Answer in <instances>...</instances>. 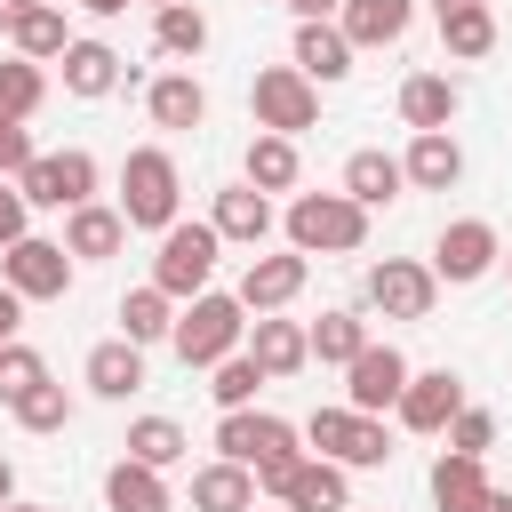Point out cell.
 Returning <instances> with one entry per match:
<instances>
[{"label":"cell","mask_w":512,"mask_h":512,"mask_svg":"<svg viewBox=\"0 0 512 512\" xmlns=\"http://www.w3.org/2000/svg\"><path fill=\"white\" fill-rule=\"evenodd\" d=\"M280 232H288V248H304V256H360L368 248V208L336 184V192H296L288 208H280Z\"/></svg>","instance_id":"7a4b0ae2"},{"label":"cell","mask_w":512,"mask_h":512,"mask_svg":"<svg viewBox=\"0 0 512 512\" xmlns=\"http://www.w3.org/2000/svg\"><path fill=\"white\" fill-rule=\"evenodd\" d=\"M280 504H288V512H344V504H352V472L328 464V456H304V464L288 472Z\"/></svg>","instance_id":"f1b7e54d"},{"label":"cell","mask_w":512,"mask_h":512,"mask_svg":"<svg viewBox=\"0 0 512 512\" xmlns=\"http://www.w3.org/2000/svg\"><path fill=\"white\" fill-rule=\"evenodd\" d=\"M240 176H248L256 192H296V176H304V152H296V136H272V128H256V136H248V152H240Z\"/></svg>","instance_id":"4dcf8cb0"},{"label":"cell","mask_w":512,"mask_h":512,"mask_svg":"<svg viewBox=\"0 0 512 512\" xmlns=\"http://www.w3.org/2000/svg\"><path fill=\"white\" fill-rule=\"evenodd\" d=\"M208 224L224 232V248H248V256H256V248L272 240V224H280V216H272V192H256V184L240 176V184H224V192H216Z\"/></svg>","instance_id":"ac0fdd59"},{"label":"cell","mask_w":512,"mask_h":512,"mask_svg":"<svg viewBox=\"0 0 512 512\" xmlns=\"http://www.w3.org/2000/svg\"><path fill=\"white\" fill-rule=\"evenodd\" d=\"M432 24H440L448 64H480L496 48V8L488 0H432Z\"/></svg>","instance_id":"603a6c76"},{"label":"cell","mask_w":512,"mask_h":512,"mask_svg":"<svg viewBox=\"0 0 512 512\" xmlns=\"http://www.w3.org/2000/svg\"><path fill=\"white\" fill-rule=\"evenodd\" d=\"M248 504H264L248 464H232V456H208V464H192V512H248Z\"/></svg>","instance_id":"83f0119b"},{"label":"cell","mask_w":512,"mask_h":512,"mask_svg":"<svg viewBox=\"0 0 512 512\" xmlns=\"http://www.w3.org/2000/svg\"><path fill=\"white\" fill-rule=\"evenodd\" d=\"M264 384H272V376L256 368V352H248V344H240L232 360H216V368H208V400H216V416H224V408H256V392H264Z\"/></svg>","instance_id":"8d00e7d4"},{"label":"cell","mask_w":512,"mask_h":512,"mask_svg":"<svg viewBox=\"0 0 512 512\" xmlns=\"http://www.w3.org/2000/svg\"><path fill=\"white\" fill-rule=\"evenodd\" d=\"M216 456L248 464V472H256V496L280 504L288 472H296L312 448H304V424H288V416H272V408H224V416H216Z\"/></svg>","instance_id":"6da1fadb"},{"label":"cell","mask_w":512,"mask_h":512,"mask_svg":"<svg viewBox=\"0 0 512 512\" xmlns=\"http://www.w3.org/2000/svg\"><path fill=\"white\" fill-rule=\"evenodd\" d=\"M408 376H416V368H408V352L368 336V344H360V360L344 368V400H352V408H368V416H384V408H400Z\"/></svg>","instance_id":"4fadbf2b"},{"label":"cell","mask_w":512,"mask_h":512,"mask_svg":"<svg viewBox=\"0 0 512 512\" xmlns=\"http://www.w3.org/2000/svg\"><path fill=\"white\" fill-rule=\"evenodd\" d=\"M504 272H512V248H504Z\"/></svg>","instance_id":"db71d44e"},{"label":"cell","mask_w":512,"mask_h":512,"mask_svg":"<svg viewBox=\"0 0 512 512\" xmlns=\"http://www.w3.org/2000/svg\"><path fill=\"white\" fill-rule=\"evenodd\" d=\"M456 408H464V376H456V368H416L392 416H400V432H416V440H440V432L456 424Z\"/></svg>","instance_id":"5bb4252c"},{"label":"cell","mask_w":512,"mask_h":512,"mask_svg":"<svg viewBox=\"0 0 512 512\" xmlns=\"http://www.w3.org/2000/svg\"><path fill=\"white\" fill-rule=\"evenodd\" d=\"M360 344H368V320H360L352 304H328V312L312 320V360H320V368H352Z\"/></svg>","instance_id":"836d02e7"},{"label":"cell","mask_w":512,"mask_h":512,"mask_svg":"<svg viewBox=\"0 0 512 512\" xmlns=\"http://www.w3.org/2000/svg\"><path fill=\"white\" fill-rule=\"evenodd\" d=\"M304 448L328 456V464H344V472H384V464H392L384 416H368V408H352V400L312 408V416H304Z\"/></svg>","instance_id":"5b68a950"},{"label":"cell","mask_w":512,"mask_h":512,"mask_svg":"<svg viewBox=\"0 0 512 512\" xmlns=\"http://www.w3.org/2000/svg\"><path fill=\"white\" fill-rule=\"evenodd\" d=\"M336 8H344V0H288V16H296V24H312V16H336Z\"/></svg>","instance_id":"f6af8a7d"},{"label":"cell","mask_w":512,"mask_h":512,"mask_svg":"<svg viewBox=\"0 0 512 512\" xmlns=\"http://www.w3.org/2000/svg\"><path fill=\"white\" fill-rule=\"evenodd\" d=\"M456 112H464V88H456L448 72H408V80H400V120H408V136H416V128H456Z\"/></svg>","instance_id":"4316f807"},{"label":"cell","mask_w":512,"mask_h":512,"mask_svg":"<svg viewBox=\"0 0 512 512\" xmlns=\"http://www.w3.org/2000/svg\"><path fill=\"white\" fill-rule=\"evenodd\" d=\"M64 248H72L80 264H112V256L128 248L120 200H80V208H64Z\"/></svg>","instance_id":"ffe728a7"},{"label":"cell","mask_w":512,"mask_h":512,"mask_svg":"<svg viewBox=\"0 0 512 512\" xmlns=\"http://www.w3.org/2000/svg\"><path fill=\"white\" fill-rule=\"evenodd\" d=\"M32 8H40V0H0V32H16V24L32 16Z\"/></svg>","instance_id":"bcb514c9"},{"label":"cell","mask_w":512,"mask_h":512,"mask_svg":"<svg viewBox=\"0 0 512 512\" xmlns=\"http://www.w3.org/2000/svg\"><path fill=\"white\" fill-rule=\"evenodd\" d=\"M368 312H384V320H432V304H440V272L424 264V256H384V264H368Z\"/></svg>","instance_id":"30bf717a"},{"label":"cell","mask_w":512,"mask_h":512,"mask_svg":"<svg viewBox=\"0 0 512 512\" xmlns=\"http://www.w3.org/2000/svg\"><path fill=\"white\" fill-rule=\"evenodd\" d=\"M344 512H360V504H344Z\"/></svg>","instance_id":"11a10c76"},{"label":"cell","mask_w":512,"mask_h":512,"mask_svg":"<svg viewBox=\"0 0 512 512\" xmlns=\"http://www.w3.org/2000/svg\"><path fill=\"white\" fill-rule=\"evenodd\" d=\"M136 8H168V0H136Z\"/></svg>","instance_id":"f5cc1de1"},{"label":"cell","mask_w":512,"mask_h":512,"mask_svg":"<svg viewBox=\"0 0 512 512\" xmlns=\"http://www.w3.org/2000/svg\"><path fill=\"white\" fill-rule=\"evenodd\" d=\"M144 112H152L160 136H192V128H208V88H200V72L176 64V72L144 80Z\"/></svg>","instance_id":"2e32d148"},{"label":"cell","mask_w":512,"mask_h":512,"mask_svg":"<svg viewBox=\"0 0 512 512\" xmlns=\"http://www.w3.org/2000/svg\"><path fill=\"white\" fill-rule=\"evenodd\" d=\"M56 72H64V96H80V104H96V96H112V88L136 80V64H128L112 40H88V32L56 56Z\"/></svg>","instance_id":"9a60e30c"},{"label":"cell","mask_w":512,"mask_h":512,"mask_svg":"<svg viewBox=\"0 0 512 512\" xmlns=\"http://www.w3.org/2000/svg\"><path fill=\"white\" fill-rule=\"evenodd\" d=\"M216 256H224V232L208 216H176L152 248V288H168L176 304H192L208 280H216Z\"/></svg>","instance_id":"8992f818"},{"label":"cell","mask_w":512,"mask_h":512,"mask_svg":"<svg viewBox=\"0 0 512 512\" xmlns=\"http://www.w3.org/2000/svg\"><path fill=\"white\" fill-rule=\"evenodd\" d=\"M344 192L376 216V208H392L400 192H408V168H400V152H384V144H360L352 160H344Z\"/></svg>","instance_id":"484cf974"},{"label":"cell","mask_w":512,"mask_h":512,"mask_svg":"<svg viewBox=\"0 0 512 512\" xmlns=\"http://www.w3.org/2000/svg\"><path fill=\"white\" fill-rule=\"evenodd\" d=\"M440 440H448V448H464V456H488V448H496V416L464 400V408H456V424H448Z\"/></svg>","instance_id":"60d3db41"},{"label":"cell","mask_w":512,"mask_h":512,"mask_svg":"<svg viewBox=\"0 0 512 512\" xmlns=\"http://www.w3.org/2000/svg\"><path fill=\"white\" fill-rule=\"evenodd\" d=\"M0 512H56V504H24V496H16V504H0Z\"/></svg>","instance_id":"f907efd6"},{"label":"cell","mask_w":512,"mask_h":512,"mask_svg":"<svg viewBox=\"0 0 512 512\" xmlns=\"http://www.w3.org/2000/svg\"><path fill=\"white\" fill-rule=\"evenodd\" d=\"M120 216H128V232H168L184 216V168L168 144H136L120 160Z\"/></svg>","instance_id":"3957f363"},{"label":"cell","mask_w":512,"mask_h":512,"mask_svg":"<svg viewBox=\"0 0 512 512\" xmlns=\"http://www.w3.org/2000/svg\"><path fill=\"white\" fill-rule=\"evenodd\" d=\"M248 112L272 136H304V128H320V80H304L296 64H264L248 80Z\"/></svg>","instance_id":"ba28073f"},{"label":"cell","mask_w":512,"mask_h":512,"mask_svg":"<svg viewBox=\"0 0 512 512\" xmlns=\"http://www.w3.org/2000/svg\"><path fill=\"white\" fill-rule=\"evenodd\" d=\"M40 376H48L40 344H24V336H16V344H0V408H8V400H24Z\"/></svg>","instance_id":"ab89813d"},{"label":"cell","mask_w":512,"mask_h":512,"mask_svg":"<svg viewBox=\"0 0 512 512\" xmlns=\"http://www.w3.org/2000/svg\"><path fill=\"white\" fill-rule=\"evenodd\" d=\"M248 344V304L240 296H224V288H200L192 304H176V336H168V352L184 360V368H216V360H232Z\"/></svg>","instance_id":"277c9868"},{"label":"cell","mask_w":512,"mask_h":512,"mask_svg":"<svg viewBox=\"0 0 512 512\" xmlns=\"http://www.w3.org/2000/svg\"><path fill=\"white\" fill-rule=\"evenodd\" d=\"M400 168H408V192H456V184H464V144H456V128H416L408 152H400Z\"/></svg>","instance_id":"d6986e66"},{"label":"cell","mask_w":512,"mask_h":512,"mask_svg":"<svg viewBox=\"0 0 512 512\" xmlns=\"http://www.w3.org/2000/svg\"><path fill=\"white\" fill-rule=\"evenodd\" d=\"M424 264L440 272V288H472V280H488V272L504 264V232H496L488 216H448Z\"/></svg>","instance_id":"9c48e42d"},{"label":"cell","mask_w":512,"mask_h":512,"mask_svg":"<svg viewBox=\"0 0 512 512\" xmlns=\"http://www.w3.org/2000/svg\"><path fill=\"white\" fill-rule=\"evenodd\" d=\"M424 488H432V512H480L496 480H488V456L440 448V456H432V472H424Z\"/></svg>","instance_id":"7402d4cb"},{"label":"cell","mask_w":512,"mask_h":512,"mask_svg":"<svg viewBox=\"0 0 512 512\" xmlns=\"http://www.w3.org/2000/svg\"><path fill=\"white\" fill-rule=\"evenodd\" d=\"M80 384H88L96 400H128V392H144V344H128V336H104V344H88V360H80Z\"/></svg>","instance_id":"cb8c5ba5"},{"label":"cell","mask_w":512,"mask_h":512,"mask_svg":"<svg viewBox=\"0 0 512 512\" xmlns=\"http://www.w3.org/2000/svg\"><path fill=\"white\" fill-rule=\"evenodd\" d=\"M304 280H312V256H304V248H256L232 296H240L248 312H288V304L304 296Z\"/></svg>","instance_id":"7c38bea8"},{"label":"cell","mask_w":512,"mask_h":512,"mask_svg":"<svg viewBox=\"0 0 512 512\" xmlns=\"http://www.w3.org/2000/svg\"><path fill=\"white\" fill-rule=\"evenodd\" d=\"M352 40H344V24L336 16H312V24H296V40H288V64L304 72V80H320V88H336V80H352Z\"/></svg>","instance_id":"e0dca14e"},{"label":"cell","mask_w":512,"mask_h":512,"mask_svg":"<svg viewBox=\"0 0 512 512\" xmlns=\"http://www.w3.org/2000/svg\"><path fill=\"white\" fill-rule=\"evenodd\" d=\"M480 512H512V488H488V504Z\"/></svg>","instance_id":"681fc988"},{"label":"cell","mask_w":512,"mask_h":512,"mask_svg":"<svg viewBox=\"0 0 512 512\" xmlns=\"http://www.w3.org/2000/svg\"><path fill=\"white\" fill-rule=\"evenodd\" d=\"M120 336H128V344H144V352H152V344H168V336H176V296H168V288H152V280H144V288H128V296H120Z\"/></svg>","instance_id":"d6a6232c"},{"label":"cell","mask_w":512,"mask_h":512,"mask_svg":"<svg viewBox=\"0 0 512 512\" xmlns=\"http://www.w3.org/2000/svg\"><path fill=\"white\" fill-rule=\"evenodd\" d=\"M336 24H344V40H352L360 56H368V48H400L408 24H416V0H344Z\"/></svg>","instance_id":"d4e9b609"},{"label":"cell","mask_w":512,"mask_h":512,"mask_svg":"<svg viewBox=\"0 0 512 512\" xmlns=\"http://www.w3.org/2000/svg\"><path fill=\"white\" fill-rule=\"evenodd\" d=\"M0 280H8L24 304H64L72 280H80V256H72L64 240H48V232H24V240L0 248Z\"/></svg>","instance_id":"52a82bcc"},{"label":"cell","mask_w":512,"mask_h":512,"mask_svg":"<svg viewBox=\"0 0 512 512\" xmlns=\"http://www.w3.org/2000/svg\"><path fill=\"white\" fill-rule=\"evenodd\" d=\"M104 512H176V488H168V472L120 456V464L104 472Z\"/></svg>","instance_id":"f546056e"},{"label":"cell","mask_w":512,"mask_h":512,"mask_svg":"<svg viewBox=\"0 0 512 512\" xmlns=\"http://www.w3.org/2000/svg\"><path fill=\"white\" fill-rule=\"evenodd\" d=\"M88 16H128V0H80Z\"/></svg>","instance_id":"c3c4849f"},{"label":"cell","mask_w":512,"mask_h":512,"mask_svg":"<svg viewBox=\"0 0 512 512\" xmlns=\"http://www.w3.org/2000/svg\"><path fill=\"white\" fill-rule=\"evenodd\" d=\"M32 232V200H24V184L16 176H0V248L8 240H24Z\"/></svg>","instance_id":"7bdbcfd3"},{"label":"cell","mask_w":512,"mask_h":512,"mask_svg":"<svg viewBox=\"0 0 512 512\" xmlns=\"http://www.w3.org/2000/svg\"><path fill=\"white\" fill-rule=\"evenodd\" d=\"M96 176H104V168H96V152H88V144H64V152H40L16 184H24V200H32V208H56V216H64V208L96 200Z\"/></svg>","instance_id":"8fae6325"},{"label":"cell","mask_w":512,"mask_h":512,"mask_svg":"<svg viewBox=\"0 0 512 512\" xmlns=\"http://www.w3.org/2000/svg\"><path fill=\"white\" fill-rule=\"evenodd\" d=\"M248 352H256V368L280 384V376L312 368V328L288 320V312H256V320H248Z\"/></svg>","instance_id":"44dd1931"},{"label":"cell","mask_w":512,"mask_h":512,"mask_svg":"<svg viewBox=\"0 0 512 512\" xmlns=\"http://www.w3.org/2000/svg\"><path fill=\"white\" fill-rule=\"evenodd\" d=\"M0 504H16V464L0 456Z\"/></svg>","instance_id":"7dc6e473"},{"label":"cell","mask_w":512,"mask_h":512,"mask_svg":"<svg viewBox=\"0 0 512 512\" xmlns=\"http://www.w3.org/2000/svg\"><path fill=\"white\" fill-rule=\"evenodd\" d=\"M32 160H40V144H32V128H24V120H8V112H0V176H24V168H32Z\"/></svg>","instance_id":"b9f144b4"},{"label":"cell","mask_w":512,"mask_h":512,"mask_svg":"<svg viewBox=\"0 0 512 512\" xmlns=\"http://www.w3.org/2000/svg\"><path fill=\"white\" fill-rule=\"evenodd\" d=\"M72 408H80V400H72V384H56V376H40L24 400H8V416H16L24 432H64V424H72Z\"/></svg>","instance_id":"74e56055"},{"label":"cell","mask_w":512,"mask_h":512,"mask_svg":"<svg viewBox=\"0 0 512 512\" xmlns=\"http://www.w3.org/2000/svg\"><path fill=\"white\" fill-rule=\"evenodd\" d=\"M40 104H48V72L8 48V56H0V112H8V120H32Z\"/></svg>","instance_id":"f35d334b"},{"label":"cell","mask_w":512,"mask_h":512,"mask_svg":"<svg viewBox=\"0 0 512 512\" xmlns=\"http://www.w3.org/2000/svg\"><path fill=\"white\" fill-rule=\"evenodd\" d=\"M120 448H128V456H136V464H152V472H176V464H184V448H192V440H184V424H176V416H136V424H128V440H120Z\"/></svg>","instance_id":"d590c367"},{"label":"cell","mask_w":512,"mask_h":512,"mask_svg":"<svg viewBox=\"0 0 512 512\" xmlns=\"http://www.w3.org/2000/svg\"><path fill=\"white\" fill-rule=\"evenodd\" d=\"M152 48L176 56V64H200V56H208V16H200V0H168V8H152Z\"/></svg>","instance_id":"1f68e13d"},{"label":"cell","mask_w":512,"mask_h":512,"mask_svg":"<svg viewBox=\"0 0 512 512\" xmlns=\"http://www.w3.org/2000/svg\"><path fill=\"white\" fill-rule=\"evenodd\" d=\"M16 336H24V296L0 280V344H16Z\"/></svg>","instance_id":"ee69618b"},{"label":"cell","mask_w":512,"mask_h":512,"mask_svg":"<svg viewBox=\"0 0 512 512\" xmlns=\"http://www.w3.org/2000/svg\"><path fill=\"white\" fill-rule=\"evenodd\" d=\"M248 512H288V504H248Z\"/></svg>","instance_id":"816d5d0a"},{"label":"cell","mask_w":512,"mask_h":512,"mask_svg":"<svg viewBox=\"0 0 512 512\" xmlns=\"http://www.w3.org/2000/svg\"><path fill=\"white\" fill-rule=\"evenodd\" d=\"M72 40H80V32L64 24V8H56V0H40V8H32V16L8 32V48H16V56H32V64H56Z\"/></svg>","instance_id":"e575fe53"}]
</instances>
